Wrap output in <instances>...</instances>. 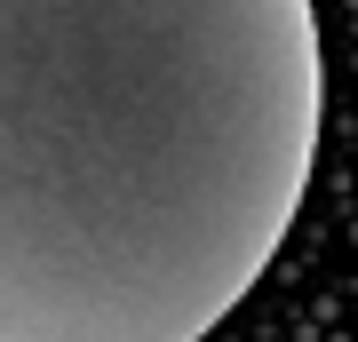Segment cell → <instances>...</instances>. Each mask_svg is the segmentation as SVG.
Segmentation results:
<instances>
[{
    "label": "cell",
    "instance_id": "obj_1",
    "mask_svg": "<svg viewBox=\"0 0 358 342\" xmlns=\"http://www.w3.org/2000/svg\"><path fill=\"white\" fill-rule=\"evenodd\" d=\"M310 0H0V342H199L319 159Z\"/></svg>",
    "mask_w": 358,
    "mask_h": 342
}]
</instances>
